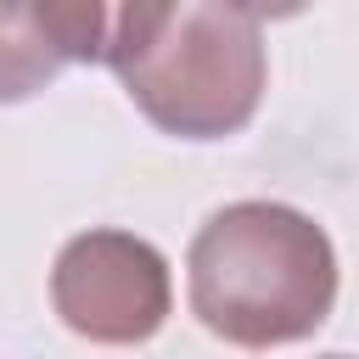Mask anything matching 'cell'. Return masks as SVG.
Returning <instances> with one entry per match:
<instances>
[{
    "mask_svg": "<svg viewBox=\"0 0 359 359\" xmlns=\"http://www.w3.org/2000/svg\"><path fill=\"white\" fill-rule=\"evenodd\" d=\"M325 359H353V353H325Z\"/></svg>",
    "mask_w": 359,
    "mask_h": 359,
    "instance_id": "5b68a950",
    "label": "cell"
},
{
    "mask_svg": "<svg viewBox=\"0 0 359 359\" xmlns=\"http://www.w3.org/2000/svg\"><path fill=\"white\" fill-rule=\"evenodd\" d=\"M50 309L56 320L101 348H135L163 331L174 309L168 258L129 230H84L62 241L50 264Z\"/></svg>",
    "mask_w": 359,
    "mask_h": 359,
    "instance_id": "3957f363",
    "label": "cell"
},
{
    "mask_svg": "<svg viewBox=\"0 0 359 359\" xmlns=\"http://www.w3.org/2000/svg\"><path fill=\"white\" fill-rule=\"evenodd\" d=\"M101 62L151 129L180 140L241 135L264 101L269 56L252 6H118Z\"/></svg>",
    "mask_w": 359,
    "mask_h": 359,
    "instance_id": "7a4b0ae2",
    "label": "cell"
},
{
    "mask_svg": "<svg viewBox=\"0 0 359 359\" xmlns=\"http://www.w3.org/2000/svg\"><path fill=\"white\" fill-rule=\"evenodd\" d=\"M191 314L230 348H286L314 337L337 303L331 236L286 202H230L202 219L185 252Z\"/></svg>",
    "mask_w": 359,
    "mask_h": 359,
    "instance_id": "6da1fadb",
    "label": "cell"
},
{
    "mask_svg": "<svg viewBox=\"0 0 359 359\" xmlns=\"http://www.w3.org/2000/svg\"><path fill=\"white\" fill-rule=\"evenodd\" d=\"M112 6L95 0H39L0 6V107L39 95L67 62H101Z\"/></svg>",
    "mask_w": 359,
    "mask_h": 359,
    "instance_id": "277c9868",
    "label": "cell"
}]
</instances>
